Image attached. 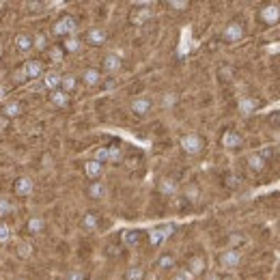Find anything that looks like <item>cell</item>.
<instances>
[{
	"instance_id": "ab89813d",
	"label": "cell",
	"mask_w": 280,
	"mask_h": 280,
	"mask_svg": "<svg viewBox=\"0 0 280 280\" xmlns=\"http://www.w3.org/2000/svg\"><path fill=\"white\" fill-rule=\"evenodd\" d=\"M84 278H86V274L80 272V269H73V272L67 274V280H84Z\"/></svg>"
},
{
	"instance_id": "ffe728a7",
	"label": "cell",
	"mask_w": 280,
	"mask_h": 280,
	"mask_svg": "<svg viewBox=\"0 0 280 280\" xmlns=\"http://www.w3.org/2000/svg\"><path fill=\"white\" fill-rule=\"evenodd\" d=\"M151 15H153V11H151V9H134L132 15H129V20H132L136 26H140V24H144Z\"/></svg>"
},
{
	"instance_id": "681fc988",
	"label": "cell",
	"mask_w": 280,
	"mask_h": 280,
	"mask_svg": "<svg viewBox=\"0 0 280 280\" xmlns=\"http://www.w3.org/2000/svg\"><path fill=\"white\" fill-rule=\"evenodd\" d=\"M15 280H28V278H15Z\"/></svg>"
},
{
	"instance_id": "f546056e",
	"label": "cell",
	"mask_w": 280,
	"mask_h": 280,
	"mask_svg": "<svg viewBox=\"0 0 280 280\" xmlns=\"http://www.w3.org/2000/svg\"><path fill=\"white\" fill-rule=\"evenodd\" d=\"M121 160H123V149L121 147H108V162L118 164Z\"/></svg>"
},
{
	"instance_id": "cb8c5ba5",
	"label": "cell",
	"mask_w": 280,
	"mask_h": 280,
	"mask_svg": "<svg viewBox=\"0 0 280 280\" xmlns=\"http://www.w3.org/2000/svg\"><path fill=\"white\" fill-rule=\"evenodd\" d=\"M82 226H84L86 231H95L97 226H99V218H97V213H93V211L84 213V218H82Z\"/></svg>"
},
{
	"instance_id": "9c48e42d",
	"label": "cell",
	"mask_w": 280,
	"mask_h": 280,
	"mask_svg": "<svg viewBox=\"0 0 280 280\" xmlns=\"http://www.w3.org/2000/svg\"><path fill=\"white\" fill-rule=\"evenodd\" d=\"M258 106H261V104H258L255 97H241L239 104H237V110H239L241 117H250V115H255V112L258 110Z\"/></svg>"
},
{
	"instance_id": "7402d4cb",
	"label": "cell",
	"mask_w": 280,
	"mask_h": 280,
	"mask_svg": "<svg viewBox=\"0 0 280 280\" xmlns=\"http://www.w3.org/2000/svg\"><path fill=\"white\" fill-rule=\"evenodd\" d=\"M15 46H18L22 52H28L30 47L35 46V43H32V37H30V35H24V32H20V35L15 37Z\"/></svg>"
},
{
	"instance_id": "ba28073f",
	"label": "cell",
	"mask_w": 280,
	"mask_h": 280,
	"mask_svg": "<svg viewBox=\"0 0 280 280\" xmlns=\"http://www.w3.org/2000/svg\"><path fill=\"white\" fill-rule=\"evenodd\" d=\"M207 272V261H205V257L196 255L192 257L190 261H187V274L194 278V276H201V274Z\"/></svg>"
},
{
	"instance_id": "5b68a950",
	"label": "cell",
	"mask_w": 280,
	"mask_h": 280,
	"mask_svg": "<svg viewBox=\"0 0 280 280\" xmlns=\"http://www.w3.org/2000/svg\"><path fill=\"white\" fill-rule=\"evenodd\" d=\"M172 231H175V224H164V226H155V229H151V231H149V241H151V246L164 244V241L172 235Z\"/></svg>"
},
{
	"instance_id": "7dc6e473",
	"label": "cell",
	"mask_w": 280,
	"mask_h": 280,
	"mask_svg": "<svg viewBox=\"0 0 280 280\" xmlns=\"http://www.w3.org/2000/svg\"><path fill=\"white\" fill-rule=\"evenodd\" d=\"M220 280H235L233 276H224V278H220Z\"/></svg>"
},
{
	"instance_id": "4316f807",
	"label": "cell",
	"mask_w": 280,
	"mask_h": 280,
	"mask_svg": "<svg viewBox=\"0 0 280 280\" xmlns=\"http://www.w3.org/2000/svg\"><path fill=\"white\" fill-rule=\"evenodd\" d=\"M22 115V106H20V101H11V104H7V106H4V117H11V118H13V117H20Z\"/></svg>"
},
{
	"instance_id": "484cf974",
	"label": "cell",
	"mask_w": 280,
	"mask_h": 280,
	"mask_svg": "<svg viewBox=\"0 0 280 280\" xmlns=\"http://www.w3.org/2000/svg\"><path fill=\"white\" fill-rule=\"evenodd\" d=\"M50 99H52V104H54V106H58V108H63V106H67V104H69V95H67V93H63V91H52Z\"/></svg>"
},
{
	"instance_id": "9a60e30c",
	"label": "cell",
	"mask_w": 280,
	"mask_h": 280,
	"mask_svg": "<svg viewBox=\"0 0 280 280\" xmlns=\"http://www.w3.org/2000/svg\"><path fill=\"white\" fill-rule=\"evenodd\" d=\"M86 194H89L91 198H95V201H104L108 196V187H106V183H101V181H93L89 186V190H86Z\"/></svg>"
},
{
	"instance_id": "4fadbf2b",
	"label": "cell",
	"mask_w": 280,
	"mask_h": 280,
	"mask_svg": "<svg viewBox=\"0 0 280 280\" xmlns=\"http://www.w3.org/2000/svg\"><path fill=\"white\" fill-rule=\"evenodd\" d=\"M104 71H108V73H117L118 69L123 67V61H121V56L118 54H106L104 56Z\"/></svg>"
},
{
	"instance_id": "8fae6325",
	"label": "cell",
	"mask_w": 280,
	"mask_h": 280,
	"mask_svg": "<svg viewBox=\"0 0 280 280\" xmlns=\"http://www.w3.org/2000/svg\"><path fill=\"white\" fill-rule=\"evenodd\" d=\"M246 164H248V168H250L252 172H263L267 168V160L263 158L261 153H250V155H248V160H246Z\"/></svg>"
},
{
	"instance_id": "836d02e7",
	"label": "cell",
	"mask_w": 280,
	"mask_h": 280,
	"mask_svg": "<svg viewBox=\"0 0 280 280\" xmlns=\"http://www.w3.org/2000/svg\"><path fill=\"white\" fill-rule=\"evenodd\" d=\"M13 237V233H11V229H9V224H4V222H0V244H7V241Z\"/></svg>"
},
{
	"instance_id": "4dcf8cb0",
	"label": "cell",
	"mask_w": 280,
	"mask_h": 280,
	"mask_svg": "<svg viewBox=\"0 0 280 280\" xmlns=\"http://www.w3.org/2000/svg\"><path fill=\"white\" fill-rule=\"evenodd\" d=\"M46 222H43V218H30L28 220V231L30 233H41Z\"/></svg>"
},
{
	"instance_id": "8d00e7d4",
	"label": "cell",
	"mask_w": 280,
	"mask_h": 280,
	"mask_svg": "<svg viewBox=\"0 0 280 280\" xmlns=\"http://www.w3.org/2000/svg\"><path fill=\"white\" fill-rule=\"evenodd\" d=\"M162 104H164V108H172L177 104V93H164V97H162Z\"/></svg>"
},
{
	"instance_id": "f1b7e54d",
	"label": "cell",
	"mask_w": 280,
	"mask_h": 280,
	"mask_svg": "<svg viewBox=\"0 0 280 280\" xmlns=\"http://www.w3.org/2000/svg\"><path fill=\"white\" fill-rule=\"evenodd\" d=\"M61 86H63V93H69V91L75 89V75L67 73V75H61Z\"/></svg>"
},
{
	"instance_id": "ac0fdd59",
	"label": "cell",
	"mask_w": 280,
	"mask_h": 280,
	"mask_svg": "<svg viewBox=\"0 0 280 280\" xmlns=\"http://www.w3.org/2000/svg\"><path fill=\"white\" fill-rule=\"evenodd\" d=\"M84 172L91 179H99V177L104 175V164H99V162H95V160H89V162H84Z\"/></svg>"
},
{
	"instance_id": "52a82bcc",
	"label": "cell",
	"mask_w": 280,
	"mask_h": 280,
	"mask_svg": "<svg viewBox=\"0 0 280 280\" xmlns=\"http://www.w3.org/2000/svg\"><path fill=\"white\" fill-rule=\"evenodd\" d=\"M129 110L136 117H147L149 112L153 110V101H151L149 97H136V99H132V104H129Z\"/></svg>"
},
{
	"instance_id": "8992f818",
	"label": "cell",
	"mask_w": 280,
	"mask_h": 280,
	"mask_svg": "<svg viewBox=\"0 0 280 280\" xmlns=\"http://www.w3.org/2000/svg\"><path fill=\"white\" fill-rule=\"evenodd\" d=\"M218 261H220V267L235 269L241 263V250H237V248H229V250H224L222 255H220Z\"/></svg>"
},
{
	"instance_id": "5bb4252c",
	"label": "cell",
	"mask_w": 280,
	"mask_h": 280,
	"mask_svg": "<svg viewBox=\"0 0 280 280\" xmlns=\"http://www.w3.org/2000/svg\"><path fill=\"white\" fill-rule=\"evenodd\" d=\"M160 192L164 194V196H175L177 192H179V183H177L172 177H164V179H160Z\"/></svg>"
},
{
	"instance_id": "bcb514c9",
	"label": "cell",
	"mask_w": 280,
	"mask_h": 280,
	"mask_svg": "<svg viewBox=\"0 0 280 280\" xmlns=\"http://www.w3.org/2000/svg\"><path fill=\"white\" fill-rule=\"evenodd\" d=\"M2 97H4V89H2V86H0V99H2Z\"/></svg>"
},
{
	"instance_id": "d590c367",
	"label": "cell",
	"mask_w": 280,
	"mask_h": 280,
	"mask_svg": "<svg viewBox=\"0 0 280 280\" xmlns=\"http://www.w3.org/2000/svg\"><path fill=\"white\" fill-rule=\"evenodd\" d=\"M11 211H13V205L9 198H0V215H9Z\"/></svg>"
},
{
	"instance_id": "f35d334b",
	"label": "cell",
	"mask_w": 280,
	"mask_h": 280,
	"mask_svg": "<svg viewBox=\"0 0 280 280\" xmlns=\"http://www.w3.org/2000/svg\"><path fill=\"white\" fill-rule=\"evenodd\" d=\"M32 43H35V47H39V50H43V47L47 46V39H46V35H37L35 39H32Z\"/></svg>"
},
{
	"instance_id": "d6a6232c",
	"label": "cell",
	"mask_w": 280,
	"mask_h": 280,
	"mask_svg": "<svg viewBox=\"0 0 280 280\" xmlns=\"http://www.w3.org/2000/svg\"><path fill=\"white\" fill-rule=\"evenodd\" d=\"M80 46H82V43H80V39H75V37H67V39H65V50L67 52H78Z\"/></svg>"
},
{
	"instance_id": "83f0119b",
	"label": "cell",
	"mask_w": 280,
	"mask_h": 280,
	"mask_svg": "<svg viewBox=\"0 0 280 280\" xmlns=\"http://www.w3.org/2000/svg\"><path fill=\"white\" fill-rule=\"evenodd\" d=\"M175 265H177V261H175V257L172 255H162L158 258V267L160 269H172Z\"/></svg>"
},
{
	"instance_id": "b9f144b4",
	"label": "cell",
	"mask_w": 280,
	"mask_h": 280,
	"mask_svg": "<svg viewBox=\"0 0 280 280\" xmlns=\"http://www.w3.org/2000/svg\"><path fill=\"white\" fill-rule=\"evenodd\" d=\"M186 196L187 198H190V201H196V196H198V190H196V187H187V190H186Z\"/></svg>"
},
{
	"instance_id": "6da1fadb",
	"label": "cell",
	"mask_w": 280,
	"mask_h": 280,
	"mask_svg": "<svg viewBox=\"0 0 280 280\" xmlns=\"http://www.w3.org/2000/svg\"><path fill=\"white\" fill-rule=\"evenodd\" d=\"M179 147L187 155H198L205 149V140L198 134H186V136L179 138Z\"/></svg>"
},
{
	"instance_id": "ee69618b",
	"label": "cell",
	"mask_w": 280,
	"mask_h": 280,
	"mask_svg": "<svg viewBox=\"0 0 280 280\" xmlns=\"http://www.w3.org/2000/svg\"><path fill=\"white\" fill-rule=\"evenodd\" d=\"M170 280H192V276L187 272H181V274H175Z\"/></svg>"
},
{
	"instance_id": "74e56055",
	"label": "cell",
	"mask_w": 280,
	"mask_h": 280,
	"mask_svg": "<svg viewBox=\"0 0 280 280\" xmlns=\"http://www.w3.org/2000/svg\"><path fill=\"white\" fill-rule=\"evenodd\" d=\"M30 252H32V246H30V244H20V246H18V255H20L22 258L30 257Z\"/></svg>"
},
{
	"instance_id": "7c38bea8",
	"label": "cell",
	"mask_w": 280,
	"mask_h": 280,
	"mask_svg": "<svg viewBox=\"0 0 280 280\" xmlns=\"http://www.w3.org/2000/svg\"><path fill=\"white\" fill-rule=\"evenodd\" d=\"M22 73H24L26 80H35L43 73V67H41L39 61H26V65L22 67Z\"/></svg>"
},
{
	"instance_id": "c3c4849f",
	"label": "cell",
	"mask_w": 280,
	"mask_h": 280,
	"mask_svg": "<svg viewBox=\"0 0 280 280\" xmlns=\"http://www.w3.org/2000/svg\"><path fill=\"white\" fill-rule=\"evenodd\" d=\"M0 54H2V43H0Z\"/></svg>"
},
{
	"instance_id": "7a4b0ae2",
	"label": "cell",
	"mask_w": 280,
	"mask_h": 280,
	"mask_svg": "<svg viewBox=\"0 0 280 280\" xmlns=\"http://www.w3.org/2000/svg\"><path fill=\"white\" fill-rule=\"evenodd\" d=\"M258 20L267 26L280 24V4L278 2H267L258 9Z\"/></svg>"
},
{
	"instance_id": "44dd1931",
	"label": "cell",
	"mask_w": 280,
	"mask_h": 280,
	"mask_svg": "<svg viewBox=\"0 0 280 280\" xmlns=\"http://www.w3.org/2000/svg\"><path fill=\"white\" fill-rule=\"evenodd\" d=\"M43 86L46 89H56V86H61V73L58 71H46L43 73Z\"/></svg>"
},
{
	"instance_id": "60d3db41",
	"label": "cell",
	"mask_w": 280,
	"mask_h": 280,
	"mask_svg": "<svg viewBox=\"0 0 280 280\" xmlns=\"http://www.w3.org/2000/svg\"><path fill=\"white\" fill-rule=\"evenodd\" d=\"M50 58H52V63H61V58H63L61 47H52V50H50Z\"/></svg>"
},
{
	"instance_id": "d4e9b609",
	"label": "cell",
	"mask_w": 280,
	"mask_h": 280,
	"mask_svg": "<svg viewBox=\"0 0 280 280\" xmlns=\"http://www.w3.org/2000/svg\"><path fill=\"white\" fill-rule=\"evenodd\" d=\"M125 280H144V267L142 265H132L125 272Z\"/></svg>"
},
{
	"instance_id": "2e32d148",
	"label": "cell",
	"mask_w": 280,
	"mask_h": 280,
	"mask_svg": "<svg viewBox=\"0 0 280 280\" xmlns=\"http://www.w3.org/2000/svg\"><path fill=\"white\" fill-rule=\"evenodd\" d=\"M82 82L86 86H99L101 84V71L95 67H89L82 71Z\"/></svg>"
},
{
	"instance_id": "30bf717a",
	"label": "cell",
	"mask_w": 280,
	"mask_h": 280,
	"mask_svg": "<svg viewBox=\"0 0 280 280\" xmlns=\"http://www.w3.org/2000/svg\"><path fill=\"white\" fill-rule=\"evenodd\" d=\"M241 144H244V138H241L239 134L235 132V129H229V132H224V136H222V147H224V149L235 151V149H239Z\"/></svg>"
},
{
	"instance_id": "d6986e66",
	"label": "cell",
	"mask_w": 280,
	"mask_h": 280,
	"mask_svg": "<svg viewBox=\"0 0 280 280\" xmlns=\"http://www.w3.org/2000/svg\"><path fill=\"white\" fill-rule=\"evenodd\" d=\"M15 192L20 194V196H28L32 192V179L30 177H20L18 181H15Z\"/></svg>"
},
{
	"instance_id": "7bdbcfd3",
	"label": "cell",
	"mask_w": 280,
	"mask_h": 280,
	"mask_svg": "<svg viewBox=\"0 0 280 280\" xmlns=\"http://www.w3.org/2000/svg\"><path fill=\"white\" fill-rule=\"evenodd\" d=\"M258 153H261V155H263V158H265V160H269V158H274V155H276V151H274L272 147H269V149H263V151H258Z\"/></svg>"
},
{
	"instance_id": "e0dca14e",
	"label": "cell",
	"mask_w": 280,
	"mask_h": 280,
	"mask_svg": "<svg viewBox=\"0 0 280 280\" xmlns=\"http://www.w3.org/2000/svg\"><path fill=\"white\" fill-rule=\"evenodd\" d=\"M108 39V32L104 28H91L86 32V41L91 43V46H104Z\"/></svg>"
},
{
	"instance_id": "1f68e13d",
	"label": "cell",
	"mask_w": 280,
	"mask_h": 280,
	"mask_svg": "<svg viewBox=\"0 0 280 280\" xmlns=\"http://www.w3.org/2000/svg\"><path fill=\"white\" fill-rule=\"evenodd\" d=\"M166 7H170L172 11H186L187 7H190V2H187V0H168Z\"/></svg>"
},
{
	"instance_id": "e575fe53",
	"label": "cell",
	"mask_w": 280,
	"mask_h": 280,
	"mask_svg": "<svg viewBox=\"0 0 280 280\" xmlns=\"http://www.w3.org/2000/svg\"><path fill=\"white\" fill-rule=\"evenodd\" d=\"M95 162H99V164H106L108 162V147H99V149H95Z\"/></svg>"
},
{
	"instance_id": "277c9868",
	"label": "cell",
	"mask_w": 280,
	"mask_h": 280,
	"mask_svg": "<svg viewBox=\"0 0 280 280\" xmlns=\"http://www.w3.org/2000/svg\"><path fill=\"white\" fill-rule=\"evenodd\" d=\"M75 28H78V22H75L71 15H63L61 20L54 24V35H58V37H71Z\"/></svg>"
},
{
	"instance_id": "3957f363",
	"label": "cell",
	"mask_w": 280,
	"mask_h": 280,
	"mask_svg": "<svg viewBox=\"0 0 280 280\" xmlns=\"http://www.w3.org/2000/svg\"><path fill=\"white\" fill-rule=\"evenodd\" d=\"M246 37V26L241 22H229L222 30V39L226 43H237Z\"/></svg>"
},
{
	"instance_id": "603a6c76",
	"label": "cell",
	"mask_w": 280,
	"mask_h": 280,
	"mask_svg": "<svg viewBox=\"0 0 280 280\" xmlns=\"http://www.w3.org/2000/svg\"><path fill=\"white\" fill-rule=\"evenodd\" d=\"M140 239H142L140 231H125V233H123V244L125 246H138Z\"/></svg>"
},
{
	"instance_id": "f6af8a7d",
	"label": "cell",
	"mask_w": 280,
	"mask_h": 280,
	"mask_svg": "<svg viewBox=\"0 0 280 280\" xmlns=\"http://www.w3.org/2000/svg\"><path fill=\"white\" fill-rule=\"evenodd\" d=\"M205 280H220V276L215 272H205Z\"/></svg>"
}]
</instances>
